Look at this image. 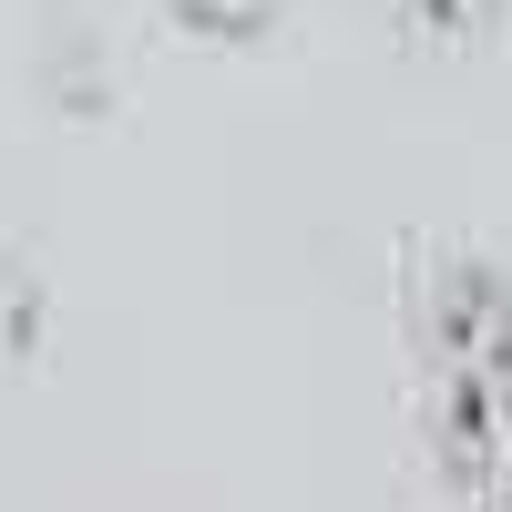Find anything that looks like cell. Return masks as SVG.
<instances>
[{
	"label": "cell",
	"mask_w": 512,
	"mask_h": 512,
	"mask_svg": "<svg viewBox=\"0 0 512 512\" xmlns=\"http://www.w3.org/2000/svg\"><path fill=\"white\" fill-rule=\"evenodd\" d=\"M21 338H31V297H21L11 277H0V359H11V349H21Z\"/></svg>",
	"instance_id": "3957f363"
},
{
	"label": "cell",
	"mask_w": 512,
	"mask_h": 512,
	"mask_svg": "<svg viewBox=\"0 0 512 512\" xmlns=\"http://www.w3.org/2000/svg\"><path fill=\"white\" fill-rule=\"evenodd\" d=\"M410 21H431V31H482L492 21V0H400Z\"/></svg>",
	"instance_id": "7a4b0ae2"
},
{
	"label": "cell",
	"mask_w": 512,
	"mask_h": 512,
	"mask_svg": "<svg viewBox=\"0 0 512 512\" xmlns=\"http://www.w3.org/2000/svg\"><path fill=\"white\" fill-rule=\"evenodd\" d=\"M175 11H185V21H205V31H256L277 0H175Z\"/></svg>",
	"instance_id": "6da1fadb"
}]
</instances>
